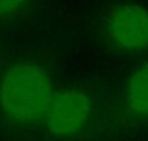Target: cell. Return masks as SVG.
I'll use <instances>...</instances> for the list:
<instances>
[{
    "mask_svg": "<svg viewBox=\"0 0 148 141\" xmlns=\"http://www.w3.org/2000/svg\"><path fill=\"white\" fill-rule=\"evenodd\" d=\"M56 89L49 74L33 63H15L0 79V110L18 123L42 120Z\"/></svg>",
    "mask_w": 148,
    "mask_h": 141,
    "instance_id": "1",
    "label": "cell"
},
{
    "mask_svg": "<svg viewBox=\"0 0 148 141\" xmlns=\"http://www.w3.org/2000/svg\"><path fill=\"white\" fill-rule=\"evenodd\" d=\"M104 29L111 41L126 52L148 49V10L137 3L111 5L104 16Z\"/></svg>",
    "mask_w": 148,
    "mask_h": 141,
    "instance_id": "2",
    "label": "cell"
},
{
    "mask_svg": "<svg viewBox=\"0 0 148 141\" xmlns=\"http://www.w3.org/2000/svg\"><path fill=\"white\" fill-rule=\"evenodd\" d=\"M92 116V100L88 94L74 88L59 89L49 103L44 125L58 137L74 136L88 125Z\"/></svg>",
    "mask_w": 148,
    "mask_h": 141,
    "instance_id": "3",
    "label": "cell"
},
{
    "mask_svg": "<svg viewBox=\"0 0 148 141\" xmlns=\"http://www.w3.org/2000/svg\"><path fill=\"white\" fill-rule=\"evenodd\" d=\"M125 101L132 114L148 118V62L136 68L129 77Z\"/></svg>",
    "mask_w": 148,
    "mask_h": 141,
    "instance_id": "4",
    "label": "cell"
},
{
    "mask_svg": "<svg viewBox=\"0 0 148 141\" xmlns=\"http://www.w3.org/2000/svg\"><path fill=\"white\" fill-rule=\"evenodd\" d=\"M30 3V0H0V19L15 18Z\"/></svg>",
    "mask_w": 148,
    "mask_h": 141,
    "instance_id": "5",
    "label": "cell"
}]
</instances>
